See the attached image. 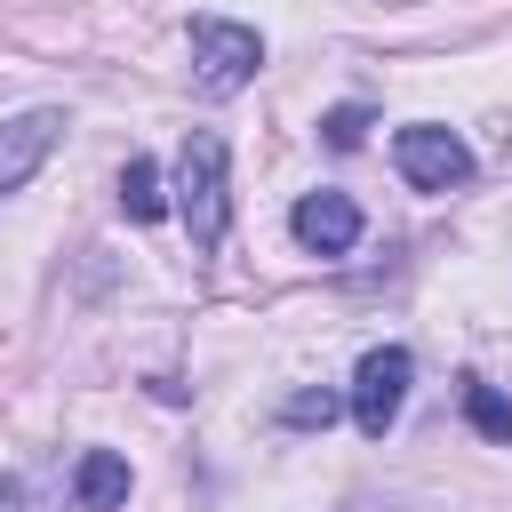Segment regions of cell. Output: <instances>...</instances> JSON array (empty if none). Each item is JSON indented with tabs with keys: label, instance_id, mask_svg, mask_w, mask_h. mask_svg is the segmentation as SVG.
<instances>
[{
	"label": "cell",
	"instance_id": "1",
	"mask_svg": "<svg viewBox=\"0 0 512 512\" xmlns=\"http://www.w3.org/2000/svg\"><path fill=\"white\" fill-rule=\"evenodd\" d=\"M224 136L216 128H192L184 136V160H176V216H184V232H192V248L208 256L216 240H224V224H232V192H224Z\"/></svg>",
	"mask_w": 512,
	"mask_h": 512
},
{
	"label": "cell",
	"instance_id": "2",
	"mask_svg": "<svg viewBox=\"0 0 512 512\" xmlns=\"http://www.w3.org/2000/svg\"><path fill=\"white\" fill-rule=\"evenodd\" d=\"M256 64H264V40H256L248 24H232V16H192V80H200V96H240V88L256 80Z\"/></svg>",
	"mask_w": 512,
	"mask_h": 512
},
{
	"label": "cell",
	"instance_id": "3",
	"mask_svg": "<svg viewBox=\"0 0 512 512\" xmlns=\"http://www.w3.org/2000/svg\"><path fill=\"white\" fill-rule=\"evenodd\" d=\"M408 384H416L408 344H376V352L352 368V424H360L368 440H384V432L400 424V408H408Z\"/></svg>",
	"mask_w": 512,
	"mask_h": 512
},
{
	"label": "cell",
	"instance_id": "4",
	"mask_svg": "<svg viewBox=\"0 0 512 512\" xmlns=\"http://www.w3.org/2000/svg\"><path fill=\"white\" fill-rule=\"evenodd\" d=\"M392 160H400V176H408L416 192H456V184H472V144H464L456 128H432V120L400 128V136H392Z\"/></svg>",
	"mask_w": 512,
	"mask_h": 512
},
{
	"label": "cell",
	"instance_id": "5",
	"mask_svg": "<svg viewBox=\"0 0 512 512\" xmlns=\"http://www.w3.org/2000/svg\"><path fill=\"white\" fill-rule=\"evenodd\" d=\"M56 144H64V112H56V104H40V112H16V120L0 128V200H8V192H24Z\"/></svg>",
	"mask_w": 512,
	"mask_h": 512
},
{
	"label": "cell",
	"instance_id": "6",
	"mask_svg": "<svg viewBox=\"0 0 512 512\" xmlns=\"http://www.w3.org/2000/svg\"><path fill=\"white\" fill-rule=\"evenodd\" d=\"M288 232H296V248H312V256H344V248L360 240V208H352L344 192H304V200L288 208Z\"/></svg>",
	"mask_w": 512,
	"mask_h": 512
},
{
	"label": "cell",
	"instance_id": "7",
	"mask_svg": "<svg viewBox=\"0 0 512 512\" xmlns=\"http://www.w3.org/2000/svg\"><path fill=\"white\" fill-rule=\"evenodd\" d=\"M72 496H80L88 512H112V504H128V456H112V448H88V456L72 464Z\"/></svg>",
	"mask_w": 512,
	"mask_h": 512
},
{
	"label": "cell",
	"instance_id": "8",
	"mask_svg": "<svg viewBox=\"0 0 512 512\" xmlns=\"http://www.w3.org/2000/svg\"><path fill=\"white\" fill-rule=\"evenodd\" d=\"M120 208H128L136 224H160V216H168V192H160V168H152V160H128V168H120Z\"/></svg>",
	"mask_w": 512,
	"mask_h": 512
},
{
	"label": "cell",
	"instance_id": "9",
	"mask_svg": "<svg viewBox=\"0 0 512 512\" xmlns=\"http://www.w3.org/2000/svg\"><path fill=\"white\" fill-rule=\"evenodd\" d=\"M464 416H472L480 440H512V400L496 384H480V376H464Z\"/></svg>",
	"mask_w": 512,
	"mask_h": 512
},
{
	"label": "cell",
	"instance_id": "10",
	"mask_svg": "<svg viewBox=\"0 0 512 512\" xmlns=\"http://www.w3.org/2000/svg\"><path fill=\"white\" fill-rule=\"evenodd\" d=\"M320 136H328V144H336V152H352V144H360V136H368V104H336V112H328V120H320Z\"/></svg>",
	"mask_w": 512,
	"mask_h": 512
},
{
	"label": "cell",
	"instance_id": "11",
	"mask_svg": "<svg viewBox=\"0 0 512 512\" xmlns=\"http://www.w3.org/2000/svg\"><path fill=\"white\" fill-rule=\"evenodd\" d=\"M280 416H288V424H336V392H296Z\"/></svg>",
	"mask_w": 512,
	"mask_h": 512
},
{
	"label": "cell",
	"instance_id": "12",
	"mask_svg": "<svg viewBox=\"0 0 512 512\" xmlns=\"http://www.w3.org/2000/svg\"><path fill=\"white\" fill-rule=\"evenodd\" d=\"M0 512H40V504H32V488H24V480H0Z\"/></svg>",
	"mask_w": 512,
	"mask_h": 512
}]
</instances>
